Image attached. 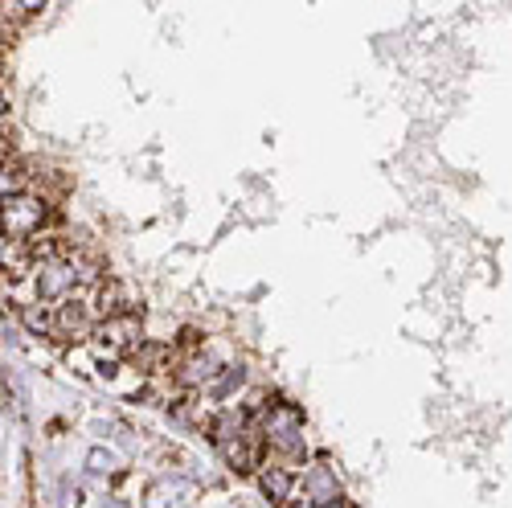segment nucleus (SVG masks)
<instances>
[{
    "instance_id": "1",
    "label": "nucleus",
    "mask_w": 512,
    "mask_h": 508,
    "mask_svg": "<svg viewBox=\"0 0 512 508\" xmlns=\"http://www.w3.org/2000/svg\"><path fill=\"white\" fill-rule=\"evenodd\" d=\"M263 435L283 459H304V418L295 406H267L263 410Z\"/></svg>"
},
{
    "instance_id": "2",
    "label": "nucleus",
    "mask_w": 512,
    "mask_h": 508,
    "mask_svg": "<svg viewBox=\"0 0 512 508\" xmlns=\"http://www.w3.org/2000/svg\"><path fill=\"white\" fill-rule=\"evenodd\" d=\"M74 287H78V271H74V259H46V263H37V271H33V295L37 300H58V304H66L70 295H74Z\"/></svg>"
},
{
    "instance_id": "3",
    "label": "nucleus",
    "mask_w": 512,
    "mask_h": 508,
    "mask_svg": "<svg viewBox=\"0 0 512 508\" xmlns=\"http://www.w3.org/2000/svg\"><path fill=\"white\" fill-rule=\"evenodd\" d=\"M41 218H46V201L41 197H33V193L5 197V238L29 242L41 230Z\"/></svg>"
},
{
    "instance_id": "4",
    "label": "nucleus",
    "mask_w": 512,
    "mask_h": 508,
    "mask_svg": "<svg viewBox=\"0 0 512 508\" xmlns=\"http://www.w3.org/2000/svg\"><path fill=\"white\" fill-rule=\"evenodd\" d=\"M304 508H328V504H340L345 496H340V480L332 468H324V463H316V468L304 476Z\"/></svg>"
},
{
    "instance_id": "5",
    "label": "nucleus",
    "mask_w": 512,
    "mask_h": 508,
    "mask_svg": "<svg viewBox=\"0 0 512 508\" xmlns=\"http://www.w3.org/2000/svg\"><path fill=\"white\" fill-rule=\"evenodd\" d=\"M140 345V320L136 316H115L99 324V353H123Z\"/></svg>"
},
{
    "instance_id": "6",
    "label": "nucleus",
    "mask_w": 512,
    "mask_h": 508,
    "mask_svg": "<svg viewBox=\"0 0 512 508\" xmlns=\"http://www.w3.org/2000/svg\"><path fill=\"white\" fill-rule=\"evenodd\" d=\"M259 484H263V492H267L275 504H287V500H291V492H295L291 472H287V468H279V463H271V468H263V472H259Z\"/></svg>"
},
{
    "instance_id": "7",
    "label": "nucleus",
    "mask_w": 512,
    "mask_h": 508,
    "mask_svg": "<svg viewBox=\"0 0 512 508\" xmlns=\"http://www.w3.org/2000/svg\"><path fill=\"white\" fill-rule=\"evenodd\" d=\"M177 381H181L185 390L205 386V381H218V365H213L209 357H189V361L177 369Z\"/></svg>"
},
{
    "instance_id": "8",
    "label": "nucleus",
    "mask_w": 512,
    "mask_h": 508,
    "mask_svg": "<svg viewBox=\"0 0 512 508\" xmlns=\"http://www.w3.org/2000/svg\"><path fill=\"white\" fill-rule=\"evenodd\" d=\"M246 431H250V427H246V414H242V410H222L218 418H213V439H218V447L242 439Z\"/></svg>"
},
{
    "instance_id": "9",
    "label": "nucleus",
    "mask_w": 512,
    "mask_h": 508,
    "mask_svg": "<svg viewBox=\"0 0 512 508\" xmlns=\"http://www.w3.org/2000/svg\"><path fill=\"white\" fill-rule=\"evenodd\" d=\"M21 324L29 332H50V328H58V316L46 304H41V300H29V304H21Z\"/></svg>"
},
{
    "instance_id": "10",
    "label": "nucleus",
    "mask_w": 512,
    "mask_h": 508,
    "mask_svg": "<svg viewBox=\"0 0 512 508\" xmlns=\"http://www.w3.org/2000/svg\"><path fill=\"white\" fill-rule=\"evenodd\" d=\"M242 381H246V369H242V365H226V373L213 381V394H218V398H230V394L242 386Z\"/></svg>"
},
{
    "instance_id": "11",
    "label": "nucleus",
    "mask_w": 512,
    "mask_h": 508,
    "mask_svg": "<svg viewBox=\"0 0 512 508\" xmlns=\"http://www.w3.org/2000/svg\"><path fill=\"white\" fill-rule=\"evenodd\" d=\"M111 463H115V455H111V451H103V447H95V451H91V468H95V472H107Z\"/></svg>"
},
{
    "instance_id": "12",
    "label": "nucleus",
    "mask_w": 512,
    "mask_h": 508,
    "mask_svg": "<svg viewBox=\"0 0 512 508\" xmlns=\"http://www.w3.org/2000/svg\"><path fill=\"white\" fill-rule=\"evenodd\" d=\"M328 508H353V504H345V500H340V504H328Z\"/></svg>"
}]
</instances>
